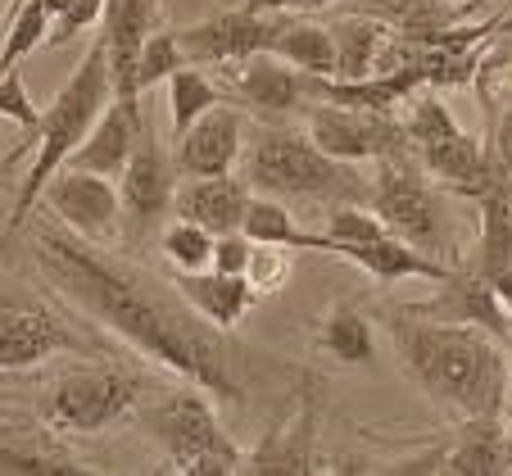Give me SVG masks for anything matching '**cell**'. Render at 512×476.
<instances>
[{
    "label": "cell",
    "instance_id": "1",
    "mask_svg": "<svg viewBox=\"0 0 512 476\" xmlns=\"http://www.w3.org/2000/svg\"><path fill=\"white\" fill-rule=\"evenodd\" d=\"M32 259L73 309L123 336L136 354L155 359L159 368L177 372L223 404H245V350H236L177 291H164L150 272L114 259L100 241H87L68 227H37Z\"/></svg>",
    "mask_w": 512,
    "mask_h": 476
},
{
    "label": "cell",
    "instance_id": "2",
    "mask_svg": "<svg viewBox=\"0 0 512 476\" xmlns=\"http://www.w3.org/2000/svg\"><path fill=\"white\" fill-rule=\"evenodd\" d=\"M390 340L408 381L454 418H490L508 399V359L490 331L399 309Z\"/></svg>",
    "mask_w": 512,
    "mask_h": 476
},
{
    "label": "cell",
    "instance_id": "3",
    "mask_svg": "<svg viewBox=\"0 0 512 476\" xmlns=\"http://www.w3.org/2000/svg\"><path fill=\"white\" fill-rule=\"evenodd\" d=\"M245 186L272 200H313L322 209L368 204L372 182H363L358 164L331 159L313 146V136L290 123H263L245 141Z\"/></svg>",
    "mask_w": 512,
    "mask_h": 476
},
{
    "label": "cell",
    "instance_id": "4",
    "mask_svg": "<svg viewBox=\"0 0 512 476\" xmlns=\"http://www.w3.org/2000/svg\"><path fill=\"white\" fill-rule=\"evenodd\" d=\"M109 100H114V87H109V50H105V37H96L91 50L82 55V64L73 68V78L59 87V96L46 109H37V123H32V132H37V159H32L28 177L19 186V200H14L5 236H14L28 223L32 204L41 200V186L50 182L55 168H64V159L78 150V141L87 136V127L96 123Z\"/></svg>",
    "mask_w": 512,
    "mask_h": 476
},
{
    "label": "cell",
    "instance_id": "5",
    "mask_svg": "<svg viewBox=\"0 0 512 476\" xmlns=\"http://www.w3.org/2000/svg\"><path fill=\"white\" fill-rule=\"evenodd\" d=\"M368 209L413 250L426 259H440L445 268L463 263V232L449 209L445 191L431 186L422 159L413 150H395V155L377 159V177L368 191Z\"/></svg>",
    "mask_w": 512,
    "mask_h": 476
},
{
    "label": "cell",
    "instance_id": "6",
    "mask_svg": "<svg viewBox=\"0 0 512 476\" xmlns=\"http://www.w3.org/2000/svg\"><path fill=\"white\" fill-rule=\"evenodd\" d=\"M136 422H141L145 436L164 449L168 472L227 476L245 467V454L223 431V422H218L204 390H177V395H164L150 408H136Z\"/></svg>",
    "mask_w": 512,
    "mask_h": 476
},
{
    "label": "cell",
    "instance_id": "7",
    "mask_svg": "<svg viewBox=\"0 0 512 476\" xmlns=\"http://www.w3.org/2000/svg\"><path fill=\"white\" fill-rule=\"evenodd\" d=\"M327 236H331V254L354 268H363L377 282H440L454 268H445L440 259H426L422 250H413L408 241H399L368 204H336L327 209Z\"/></svg>",
    "mask_w": 512,
    "mask_h": 476
},
{
    "label": "cell",
    "instance_id": "8",
    "mask_svg": "<svg viewBox=\"0 0 512 476\" xmlns=\"http://www.w3.org/2000/svg\"><path fill=\"white\" fill-rule=\"evenodd\" d=\"M141 408V386L114 368H73L50 386L46 427L59 436H96Z\"/></svg>",
    "mask_w": 512,
    "mask_h": 476
},
{
    "label": "cell",
    "instance_id": "9",
    "mask_svg": "<svg viewBox=\"0 0 512 476\" xmlns=\"http://www.w3.org/2000/svg\"><path fill=\"white\" fill-rule=\"evenodd\" d=\"M173 195H177V164L168 159L150 114H141L136 146L127 155V168L118 173V204H123L127 241H145L150 232H159L164 214H173Z\"/></svg>",
    "mask_w": 512,
    "mask_h": 476
},
{
    "label": "cell",
    "instance_id": "10",
    "mask_svg": "<svg viewBox=\"0 0 512 476\" xmlns=\"http://www.w3.org/2000/svg\"><path fill=\"white\" fill-rule=\"evenodd\" d=\"M218 68L227 73V91L263 123H290V118H304L318 105V78L290 68L277 55H245Z\"/></svg>",
    "mask_w": 512,
    "mask_h": 476
},
{
    "label": "cell",
    "instance_id": "11",
    "mask_svg": "<svg viewBox=\"0 0 512 476\" xmlns=\"http://www.w3.org/2000/svg\"><path fill=\"white\" fill-rule=\"evenodd\" d=\"M304 132L313 136V146L327 150L331 159L345 164H377V159L408 150L404 123L395 114H372V109H345V105H318L304 114Z\"/></svg>",
    "mask_w": 512,
    "mask_h": 476
},
{
    "label": "cell",
    "instance_id": "12",
    "mask_svg": "<svg viewBox=\"0 0 512 476\" xmlns=\"http://www.w3.org/2000/svg\"><path fill=\"white\" fill-rule=\"evenodd\" d=\"M286 14L290 10H259V5L213 14V19H200L177 32V46H182L186 64H200V68L232 64V59H245V55H268Z\"/></svg>",
    "mask_w": 512,
    "mask_h": 476
},
{
    "label": "cell",
    "instance_id": "13",
    "mask_svg": "<svg viewBox=\"0 0 512 476\" xmlns=\"http://www.w3.org/2000/svg\"><path fill=\"white\" fill-rule=\"evenodd\" d=\"M41 204L59 218V227L87 236V241H114L123 227V204H118L114 177L82 173V168H55L50 182L41 186Z\"/></svg>",
    "mask_w": 512,
    "mask_h": 476
},
{
    "label": "cell",
    "instance_id": "14",
    "mask_svg": "<svg viewBox=\"0 0 512 476\" xmlns=\"http://www.w3.org/2000/svg\"><path fill=\"white\" fill-rule=\"evenodd\" d=\"M82 340L55 309L23 295L0 300V372H23L55 354H78Z\"/></svg>",
    "mask_w": 512,
    "mask_h": 476
},
{
    "label": "cell",
    "instance_id": "15",
    "mask_svg": "<svg viewBox=\"0 0 512 476\" xmlns=\"http://www.w3.org/2000/svg\"><path fill=\"white\" fill-rule=\"evenodd\" d=\"M105 50H109V87L114 100L132 114H141V91H136V59L145 37L159 28V0H105Z\"/></svg>",
    "mask_w": 512,
    "mask_h": 476
},
{
    "label": "cell",
    "instance_id": "16",
    "mask_svg": "<svg viewBox=\"0 0 512 476\" xmlns=\"http://www.w3.org/2000/svg\"><path fill=\"white\" fill-rule=\"evenodd\" d=\"M241 150H245L241 109L218 100V105L204 109V114L177 136L173 164H177V173H186V177H218L241 164Z\"/></svg>",
    "mask_w": 512,
    "mask_h": 476
},
{
    "label": "cell",
    "instance_id": "17",
    "mask_svg": "<svg viewBox=\"0 0 512 476\" xmlns=\"http://www.w3.org/2000/svg\"><path fill=\"white\" fill-rule=\"evenodd\" d=\"M440 295L435 300H426V304H408V313H417V318H435V322H467V327H481V331H490L494 340H508V327H512V318H508V309L499 304V295L490 291V282H485L481 272H472V268H463L458 263L449 277H440Z\"/></svg>",
    "mask_w": 512,
    "mask_h": 476
},
{
    "label": "cell",
    "instance_id": "18",
    "mask_svg": "<svg viewBox=\"0 0 512 476\" xmlns=\"http://www.w3.org/2000/svg\"><path fill=\"white\" fill-rule=\"evenodd\" d=\"M467 200L476 204V254L463 268L481 272V277L512 268V173L494 164L490 177Z\"/></svg>",
    "mask_w": 512,
    "mask_h": 476
},
{
    "label": "cell",
    "instance_id": "19",
    "mask_svg": "<svg viewBox=\"0 0 512 476\" xmlns=\"http://www.w3.org/2000/svg\"><path fill=\"white\" fill-rule=\"evenodd\" d=\"M173 291L200 313L204 322H213L218 331H232L245 313L259 304V291H254L245 277H232V272H173Z\"/></svg>",
    "mask_w": 512,
    "mask_h": 476
},
{
    "label": "cell",
    "instance_id": "20",
    "mask_svg": "<svg viewBox=\"0 0 512 476\" xmlns=\"http://www.w3.org/2000/svg\"><path fill=\"white\" fill-rule=\"evenodd\" d=\"M245 204H250V186H245V177L218 173V177H191L186 186H177L173 214L209 227L213 236H223V232H241Z\"/></svg>",
    "mask_w": 512,
    "mask_h": 476
},
{
    "label": "cell",
    "instance_id": "21",
    "mask_svg": "<svg viewBox=\"0 0 512 476\" xmlns=\"http://www.w3.org/2000/svg\"><path fill=\"white\" fill-rule=\"evenodd\" d=\"M136 132H141V114L123 109L118 100H109L100 109V118L87 127V136L78 141V150L64 159L68 168H82V173H100V177H118L127 168V155L136 146Z\"/></svg>",
    "mask_w": 512,
    "mask_h": 476
},
{
    "label": "cell",
    "instance_id": "22",
    "mask_svg": "<svg viewBox=\"0 0 512 476\" xmlns=\"http://www.w3.org/2000/svg\"><path fill=\"white\" fill-rule=\"evenodd\" d=\"M440 472H454V476L512 472V449H508V436H503L499 413H490V418H463V427L449 440V449H440Z\"/></svg>",
    "mask_w": 512,
    "mask_h": 476
},
{
    "label": "cell",
    "instance_id": "23",
    "mask_svg": "<svg viewBox=\"0 0 512 476\" xmlns=\"http://www.w3.org/2000/svg\"><path fill=\"white\" fill-rule=\"evenodd\" d=\"M395 28L377 19H340L331 28V46H336V73L331 78H368V73H386L390 50H395Z\"/></svg>",
    "mask_w": 512,
    "mask_h": 476
},
{
    "label": "cell",
    "instance_id": "24",
    "mask_svg": "<svg viewBox=\"0 0 512 476\" xmlns=\"http://www.w3.org/2000/svg\"><path fill=\"white\" fill-rule=\"evenodd\" d=\"M0 472H10V476H87V472H96V467L68 458L55 440L37 436V431L0 422Z\"/></svg>",
    "mask_w": 512,
    "mask_h": 476
},
{
    "label": "cell",
    "instance_id": "25",
    "mask_svg": "<svg viewBox=\"0 0 512 476\" xmlns=\"http://www.w3.org/2000/svg\"><path fill=\"white\" fill-rule=\"evenodd\" d=\"M313 404H304L295 418L286 422V427L268 431V440H263L254 454H245V472H318V458H313Z\"/></svg>",
    "mask_w": 512,
    "mask_h": 476
},
{
    "label": "cell",
    "instance_id": "26",
    "mask_svg": "<svg viewBox=\"0 0 512 476\" xmlns=\"http://www.w3.org/2000/svg\"><path fill=\"white\" fill-rule=\"evenodd\" d=\"M241 232L259 245H281V250H318L331 254V236L327 232H304L295 223V214L286 209V200H272V195H250L241 218Z\"/></svg>",
    "mask_w": 512,
    "mask_h": 476
},
{
    "label": "cell",
    "instance_id": "27",
    "mask_svg": "<svg viewBox=\"0 0 512 476\" xmlns=\"http://www.w3.org/2000/svg\"><path fill=\"white\" fill-rule=\"evenodd\" d=\"M322 350L345 368H368L377 363V331L372 318L358 309L354 300H336L331 313L322 318Z\"/></svg>",
    "mask_w": 512,
    "mask_h": 476
},
{
    "label": "cell",
    "instance_id": "28",
    "mask_svg": "<svg viewBox=\"0 0 512 476\" xmlns=\"http://www.w3.org/2000/svg\"><path fill=\"white\" fill-rule=\"evenodd\" d=\"M268 55L286 59L290 68L300 73H313V78H331L336 73V46H331V28L313 19H300V14H286L277 41H272Z\"/></svg>",
    "mask_w": 512,
    "mask_h": 476
},
{
    "label": "cell",
    "instance_id": "29",
    "mask_svg": "<svg viewBox=\"0 0 512 476\" xmlns=\"http://www.w3.org/2000/svg\"><path fill=\"white\" fill-rule=\"evenodd\" d=\"M164 87H168V127H173V141L204 114V109H213L223 100V87H218L200 64H182Z\"/></svg>",
    "mask_w": 512,
    "mask_h": 476
},
{
    "label": "cell",
    "instance_id": "30",
    "mask_svg": "<svg viewBox=\"0 0 512 476\" xmlns=\"http://www.w3.org/2000/svg\"><path fill=\"white\" fill-rule=\"evenodd\" d=\"M50 37V5L46 0H14L10 28H5V46H0V73L19 68L37 46Z\"/></svg>",
    "mask_w": 512,
    "mask_h": 476
},
{
    "label": "cell",
    "instance_id": "31",
    "mask_svg": "<svg viewBox=\"0 0 512 476\" xmlns=\"http://www.w3.org/2000/svg\"><path fill=\"white\" fill-rule=\"evenodd\" d=\"M159 250H164L173 272H200V268H209V259H213V232L177 214L173 223L159 227Z\"/></svg>",
    "mask_w": 512,
    "mask_h": 476
},
{
    "label": "cell",
    "instance_id": "32",
    "mask_svg": "<svg viewBox=\"0 0 512 476\" xmlns=\"http://www.w3.org/2000/svg\"><path fill=\"white\" fill-rule=\"evenodd\" d=\"M186 64L182 46H177V32H150L141 46V59H136V91L141 96H150V91L159 87V82H168L177 73V68Z\"/></svg>",
    "mask_w": 512,
    "mask_h": 476
},
{
    "label": "cell",
    "instance_id": "33",
    "mask_svg": "<svg viewBox=\"0 0 512 476\" xmlns=\"http://www.w3.org/2000/svg\"><path fill=\"white\" fill-rule=\"evenodd\" d=\"M50 5V37L46 46H55V41H68L78 37V32L96 28L100 14H105V0H46Z\"/></svg>",
    "mask_w": 512,
    "mask_h": 476
},
{
    "label": "cell",
    "instance_id": "34",
    "mask_svg": "<svg viewBox=\"0 0 512 476\" xmlns=\"http://www.w3.org/2000/svg\"><path fill=\"white\" fill-rule=\"evenodd\" d=\"M245 282L254 286L259 295H272L290 282V254L281 245H259L254 241L250 250V268H245Z\"/></svg>",
    "mask_w": 512,
    "mask_h": 476
},
{
    "label": "cell",
    "instance_id": "35",
    "mask_svg": "<svg viewBox=\"0 0 512 476\" xmlns=\"http://www.w3.org/2000/svg\"><path fill=\"white\" fill-rule=\"evenodd\" d=\"M0 118H10L19 127L37 123V105H32V91L23 82V68H5L0 73Z\"/></svg>",
    "mask_w": 512,
    "mask_h": 476
},
{
    "label": "cell",
    "instance_id": "36",
    "mask_svg": "<svg viewBox=\"0 0 512 476\" xmlns=\"http://www.w3.org/2000/svg\"><path fill=\"white\" fill-rule=\"evenodd\" d=\"M250 250H254V241H250L245 232L213 236V259H209V268H213V272H232V277H245V268H250Z\"/></svg>",
    "mask_w": 512,
    "mask_h": 476
},
{
    "label": "cell",
    "instance_id": "37",
    "mask_svg": "<svg viewBox=\"0 0 512 476\" xmlns=\"http://www.w3.org/2000/svg\"><path fill=\"white\" fill-rule=\"evenodd\" d=\"M490 136H494V141H490L494 159H499V164L512 173V100L499 109V118H494V123H490Z\"/></svg>",
    "mask_w": 512,
    "mask_h": 476
},
{
    "label": "cell",
    "instance_id": "38",
    "mask_svg": "<svg viewBox=\"0 0 512 476\" xmlns=\"http://www.w3.org/2000/svg\"><path fill=\"white\" fill-rule=\"evenodd\" d=\"M259 10H290V14H309V10H327L336 0H250Z\"/></svg>",
    "mask_w": 512,
    "mask_h": 476
},
{
    "label": "cell",
    "instance_id": "39",
    "mask_svg": "<svg viewBox=\"0 0 512 476\" xmlns=\"http://www.w3.org/2000/svg\"><path fill=\"white\" fill-rule=\"evenodd\" d=\"M503 359H508V386H512V327H508V340H503Z\"/></svg>",
    "mask_w": 512,
    "mask_h": 476
},
{
    "label": "cell",
    "instance_id": "40",
    "mask_svg": "<svg viewBox=\"0 0 512 476\" xmlns=\"http://www.w3.org/2000/svg\"><path fill=\"white\" fill-rule=\"evenodd\" d=\"M476 5H485V0H463V5H458V19H463V14H472Z\"/></svg>",
    "mask_w": 512,
    "mask_h": 476
},
{
    "label": "cell",
    "instance_id": "41",
    "mask_svg": "<svg viewBox=\"0 0 512 476\" xmlns=\"http://www.w3.org/2000/svg\"><path fill=\"white\" fill-rule=\"evenodd\" d=\"M503 436H508V449H512V408H508V422H503Z\"/></svg>",
    "mask_w": 512,
    "mask_h": 476
},
{
    "label": "cell",
    "instance_id": "42",
    "mask_svg": "<svg viewBox=\"0 0 512 476\" xmlns=\"http://www.w3.org/2000/svg\"><path fill=\"white\" fill-rule=\"evenodd\" d=\"M5 10H10V0H0V14H5Z\"/></svg>",
    "mask_w": 512,
    "mask_h": 476
}]
</instances>
